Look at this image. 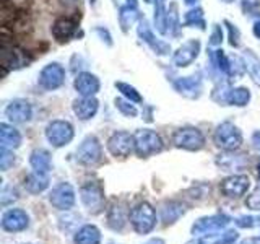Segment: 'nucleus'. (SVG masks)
<instances>
[{
    "label": "nucleus",
    "mask_w": 260,
    "mask_h": 244,
    "mask_svg": "<svg viewBox=\"0 0 260 244\" xmlns=\"http://www.w3.org/2000/svg\"><path fill=\"white\" fill-rule=\"evenodd\" d=\"M77 28H78V23L75 18L60 16V18H57L52 24V35L59 43H65V41H69L75 35Z\"/></svg>",
    "instance_id": "nucleus-16"
},
{
    "label": "nucleus",
    "mask_w": 260,
    "mask_h": 244,
    "mask_svg": "<svg viewBox=\"0 0 260 244\" xmlns=\"http://www.w3.org/2000/svg\"><path fill=\"white\" fill-rule=\"evenodd\" d=\"M108 150L112 157L127 158L135 150V137L128 132H116L108 140Z\"/></svg>",
    "instance_id": "nucleus-8"
},
{
    "label": "nucleus",
    "mask_w": 260,
    "mask_h": 244,
    "mask_svg": "<svg viewBox=\"0 0 260 244\" xmlns=\"http://www.w3.org/2000/svg\"><path fill=\"white\" fill-rule=\"evenodd\" d=\"M226 26H228V29H230V44L233 46V47H238L239 46V43H241V33H239V29L234 26V24H231L230 21H226Z\"/></svg>",
    "instance_id": "nucleus-37"
},
{
    "label": "nucleus",
    "mask_w": 260,
    "mask_h": 244,
    "mask_svg": "<svg viewBox=\"0 0 260 244\" xmlns=\"http://www.w3.org/2000/svg\"><path fill=\"white\" fill-rule=\"evenodd\" d=\"M258 179H260V163H258Z\"/></svg>",
    "instance_id": "nucleus-46"
},
{
    "label": "nucleus",
    "mask_w": 260,
    "mask_h": 244,
    "mask_svg": "<svg viewBox=\"0 0 260 244\" xmlns=\"http://www.w3.org/2000/svg\"><path fill=\"white\" fill-rule=\"evenodd\" d=\"M89 2H91V4H94V2H96V0H89Z\"/></svg>",
    "instance_id": "nucleus-48"
},
{
    "label": "nucleus",
    "mask_w": 260,
    "mask_h": 244,
    "mask_svg": "<svg viewBox=\"0 0 260 244\" xmlns=\"http://www.w3.org/2000/svg\"><path fill=\"white\" fill-rule=\"evenodd\" d=\"M5 116L8 117V120L15 122V124H23V122H28L31 119L32 108H31V104L24 100H13L7 106Z\"/></svg>",
    "instance_id": "nucleus-14"
},
{
    "label": "nucleus",
    "mask_w": 260,
    "mask_h": 244,
    "mask_svg": "<svg viewBox=\"0 0 260 244\" xmlns=\"http://www.w3.org/2000/svg\"><path fill=\"white\" fill-rule=\"evenodd\" d=\"M246 205L252 210H260V187L255 189L252 195H249V199L246 200Z\"/></svg>",
    "instance_id": "nucleus-38"
},
{
    "label": "nucleus",
    "mask_w": 260,
    "mask_h": 244,
    "mask_svg": "<svg viewBox=\"0 0 260 244\" xmlns=\"http://www.w3.org/2000/svg\"><path fill=\"white\" fill-rule=\"evenodd\" d=\"M116 88L127 98L128 101H132V103H142L140 93H138L134 86H130L128 83H124V81H116Z\"/></svg>",
    "instance_id": "nucleus-31"
},
{
    "label": "nucleus",
    "mask_w": 260,
    "mask_h": 244,
    "mask_svg": "<svg viewBox=\"0 0 260 244\" xmlns=\"http://www.w3.org/2000/svg\"><path fill=\"white\" fill-rule=\"evenodd\" d=\"M174 88H176V92H179L187 98H199L202 93V78L199 75L177 78L174 81Z\"/></svg>",
    "instance_id": "nucleus-19"
},
{
    "label": "nucleus",
    "mask_w": 260,
    "mask_h": 244,
    "mask_svg": "<svg viewBox=\"0 0 260 244\" xmlns=\"http://www.w3.org/2000/svg\"><path fill=\"white\" fill-rule=\"evenodd\" d=\"M29 163L36 173L47 174L49 169H51V155H49V151L41 150V148L35 150L29 157Z\"/></svg>",
    "instance_id": "nucleus-22"
},
{
    "label": "nucleus",
    "mask_w": 260,
    "mask_h": 244,
    "mask_svg": "<svg viewBox=\"0 0 260 244\" xmlns=\"http://www.w3.org/2000/svg\"><path fill=\"white\" fill-rule=\"evenodd\" d=\"M65 81V70L60 64H49L39 73V85L44 89H57Z\"/></svg>",
    "instance_id": "nucleus-9"
},
{
    "label": "nucleus",
    "mask_w": 260,
    "mask_h": 244,
    "mask_svg": "<svg viewBox=\"0 0 260 244\" xmlns=\"http://www.w3.org/2000/svg\"><path fill=\"white\" fill-rule=\"evenodd\" d=\"M0 142L5 148H18L21 143V135L15 127L8 124H0Z\"/></svg>",
    "instance_id": "nucleus-21"
},
{
    "label": "nucleus",
    "mask_w": 260,
    "mask_h": 244,
    "mask_svg": "<svg viewBox=\"0 0 260 244\" xmlns=\"http://www.w3.org/2000/svg\"><path fill=\"white\" fill-rule=\"evenodd\" d=\"M182 214H184V207L181 205V203L169 202V203H166L165 207H162V210H161V218H162V222L168 225V223H174L176 220L181 217Z\"/></svg>",
    "instance_id": "nucleus-28"
},
{
    "label": "nucleus",
    "mask_w": 260,
    "mask_h": 244,
    "mask_svg": "<svg viewBox=\"0 0 260 244\" xmlns=\"http://www.w3.org/2000/svg\"><path fill=\"white\" fill-rule=\"evenodd\" d=\"M73 86H75V89L81 96H94L100 92V80L93 73L81 72L80 75H77L75 81H73Z\"/></svg>",
    "instance_id": "nucleus-18"
},
{
    "label": "nucleus",
    "mask_w": 260,
    "mask_h": 244,
    "mask_svg": "<svg viewBox=\"0 0 260 244\" xmlns=\"http://www.w3.org/2000/svg\"><path fill=\"white\" fill-rule=\"evenodd\" d=\"M238 239V233L236 231H226L223 234H205L200 239L190 241L187 244H231Z\"/></svg>",
    "instance_id": "nucleus-23"
},
{
    "label": "nucleus",
    "mask_w": 260,
    "mask_h": 244,
    "mask_svg": "<svg viewBox=\"0 0 260 244\" xmlns=\"http://www.w3.org/2000/svg\"><path fill=\"white\" fill-rule=\"evenodd\" d=\"M46 137L49 143L55 148H60L72 142L73 138V127L67 120H52L46 127Z\"/></svg>",
    "instance_id": "nucleus-5"
},
{
    "label": "nucleus",
    "mask_w": 260,
    "mask_h": 244,
    "mask_svg": "<svg viewBox=\"0 0 260 244\" xmlns=\"http://www.w3.org/2000/svg\"><path fill=\"white\" fill-rule=\"evenodd\" d=\"M47 186H49L47 174H41V173H36V171L24 179V187H26V191L31 194L43 192L44 189H47Z\"/></svg>",
    "instance_id": "nucleus-25"
},
{
    "label": "nucleus",
    "mask_w": 260,
    "mask_h": 244,
    "mask_svg": "<svg viewBox=\"0 0 260 244\" xmlns=\"http://www.w3.org/2000/svg\"><path fill=\"white\" fill-rule=\"evenodd\" d=\"M109 226L112 230H122V226L125 223V218H124V214H122V208L119 207H112L109 210Z\"/></svg>",
    "instance_id": "nucleus-33"
},
{
    "label": "nucleus",
    "mask_w": 260,
    "mask_h": 244,
    "mask_svg": "<svg viewBox=\"0 0 260 244\" xmlns=\"http://www.w3.org/2000/svg\"><path fill=\"white\" fill-rule=\"evenodd\" d=\"M98 108H100V103H98L94 96H83L81 100H77L73 103V112H75L78 119L81 120L91 119L98 112Z\"/></svg>",
    "instance_id": "nucleus-20"
},
{
    "label": "nucleus",
    "mask_w": 260,
    "mask_h": 244,
    "mask_svg": "<svg viewBox=\"0 0 260 244\" xmlns=\"http://www.w3.org/2000/svg\"><path fill=\"white\" fill-rule=\"evenodd\" d=\"M101 158H103L101 143L93 135L86 137L77 148V161L80 163V165L91 166V165H96V163H100Z\"/></svg>",
    "instance_id": "nucleus-6"
},
{
    "label": "nucleus",
    "mask_w": 260,
    "mask_h": 244,
    "mask_svg": "<svg viewBox=\"0 0 260 244\" xmlns=\"http://www.w3.org/2000/svg\"><path fill=\"white\" fill-rule=\"evenodd\" d=\"M13 163H15V157H13V153L10 151V148H5V146H2V150H0V168H2L4 171H7L13 165Z\"/></svg>",
    "instance_id": "nucleus-36"
},
{
    "label": "nucleus",
    "mask_w": 260,
    "mask_h": 244,
    "mask_svg": "<svg viewBox=\"0 0 260 244\" xmlns=\"http://www.w3.org/2000/svg\"><path fill=\"white\" fill-rule=\"evenodd\" d=\"M101 233L96 226L86 225L75 234V244H100Z\"/></svg>",
    "instance_id": "nucleus-24"
},
{
    "label": "nucleus",
    "mask_w": 260,
    "mask_h": 244,
    "mask_svg": "<svg viewBox=\"0 0 260 244\" xmlns=\"http://www.w3.org/2000/svg\"><path fill=\"white\" fill-rule=\"evenodd\" d=\"M252 142H254V145L257 146V148H260V132H255L254 135H252Z\"/></svg>",
    "instance_id": "nucleus-42"
},
{
    "label": "nucleus",
    "mask_w": 260,
    "mask_h": 244,
    "mask_svg": "<svg viewBox=\"0 0 260 244\" xmlns=\"http://www.w3.org/2000/svg\"><path fill=\"white\" fill-rule=\"evenodd\" d=\"M51 203L59 210H69L75 205V191L69 182H60L55 186L49 195Z\"/></svg>",
    "instance_id": "nucleus-10"
},
{
    "label": "nucleus",
    "mask_w": 260,
    "mask_h": 244,
    "mask_svg": "<svg viewBox=\"0 0 260 244\" xmlns=\"http://www.w3.org/2000/svg\"><path fill=\"white\" fill-rule=\"evenodd\" d=\"M249 186H250L249 177L244 174H238L224 179L221 186H219V189H221V192L226 197H241V195L247 192Z\"/></svg>",
    "instance_id": "nucleus-13"
},
{
    "label": "nucleus",
    "mask_w": 260,
    "mask_h": 244,
    "mask_svg": "<svg viewBox=\"0 0 260 244\" xmlns=\"http://www.w3.org/2000/svg\"><path fill=\"white\" fill-rule=\"evenodd\" d=\"M213 138L219 148L228 150V151L239 148L242 143V135L239 132V129L234 124H231V122H223V124H219L215 130Z\"/></svg>",
    "instance_id": "nucleus-3"
},
{
    "label": "nucleus",
    "mask_w": 260,
    "mask_h": 244,
    "mask_svg": "<svg viewBox=\"0 0 260 244\" xmlns=\"http://www.w3.org/2000/svg\"><path fill=\"white\" fill-rule=\"evenodd\" d=\"M138 36H140L146 44H148L154 52H156L158 55H168L171 52V46L162 43V41L156 39L153 35V31L150 28V24L146 20H140V23H138Z\"/></svg>",
    "instance_id": "nucleus-15"
},
{
    "label": "nucleus",
    "mask_w": 260,
    "mask_h": 244,
    "mask_svg": "<svg viewBox=\"0 0 260 244\" xmlns=\"http://www.w3.org/2000/svg\"><path fill=\"white\" fill-rule=\"evenodd\" d=\"M28 215L26 211H23L20 208H12L8 210L2 218V228L5 231H21L28 226Z\"/></svg>",
    "instance_id": "nucleus-17"
},
{
    "label": "nucleus",
    "mask_w": 260,
    "mask_h": 244,
    "mask_svg": "<svg viewBox=\"0 0 260 244\" xmlns=\"http://www.w3.org/2000/svg\"><path fill=\"white\" fill-rule=\"evenodd\" d=\"M223 2H228V4H230V2H233V0H223Z\"/></svg>",
    "instance_id": "nucleus-47"
},
{
    "label": "nucleus",
    "mask_w": 260,
    "mask_h": 244,
    "mask_svg": "<svg viewBox=\"0 0 260 244\" xmlns=\"http://www.w3.org/2000/svg\"><path fill=\"white\" fill-rule=\"evenodd\" d=\"M231 220L226 215H213V217H207V218H200L197 223L192 226V233L199 234V236H205V234H213L216 231H221L223 228L228 226Z\"/></svg>",
    "instance_id": "nucleus-11"
},
{
    "label": "nucleus",
    "mask_w": 260,
    "mask_h": 244,
    "mask_svg": "<svg viewBox=\"0 0 260 244\" xmlns=\"http://www.w3.org/2000/svg\"><path fill=\"white\" fill-rule=\"evenodd\" d=\"M211 60H213V65L218 70L230 73V57H226L224 51H221V49L213 51L211 52Z\"/></svg>",
    "instance_id": "nucleus-32"
},
{
    "label": "nucleus",
    "mask_w": 260,
    "mask_h": 244,
    "mask_svg": "<svg viewBox=\"0 0 260 244\" xmlns=\"http://www.w3.org/2000/svg\"><path fill=\"white\" fill-rule=\"evenodd\" d=\"M244 60H246V69L249 72V75L255 81V85L260 86V59L252 51H246Z\"/></svg>",
    "instance_id": "nucleus-27"
},
{
    "label": "nucleus",
    "mask_w": 260,
    "mask_h": 244,
    "mask_svg": "<svg viewBox=\"0 0 260 244\" xmlns=\"http://www.w3.org/2000/svg\"><path fill=\"white\" fill-rule=\"evenodd\" d=\"M199 52H200V41L190 39V41H187V43H184L174 52L173 62L176 67H187V65H190L195 59H197Z\"/></svg>",
    "instance_id": "nucleus-12"
},
{
    "label": "nucleus",
    "mask_w": 260,
    "mask_h": 244,
    "mask_svg": "<svg viewBox=\"0 0 260 244\" xmlns=\"http://www.w3.org/2000/svg\"><path fill=\"white\" fill-rule=\"evenodd\" d=\"M184 2H185L187 5H193V4H197V0H184Z\"/></svg>",
    "instance_id": "nucleus-45"
},
{
    "label": "nucleus",
    "mask_w": 260,
    "mask_h": 244,
    "mask_svg": "<svg viewBox=\"0 0 260 244\" xmlns=\"http://www.w3.org/2000/svg\"><path fill=\"white\" fill-rule=\"evenodd\" d=\"M96 33L103 38V41H104V38H106V43L111 44V36H109V33H108V31L103 29V28H96Z\"/></svg>",
    "instance_id": "nucleus-41"
},
{
    "label": "nucleus",
    "mask_w": 260,
    "mask_h": 244,
    "mask_svg": "<svg viewBox=\"0 0 260 244\" xmlns=\"http://www.w3.org/2000/svg\"><path fill=\"white\" fill-rule=\"evenodd\" d=\"M250 100V92L244 86L231 88L230 95H228V104L233 106H246Z\"/></svg>",
    "instance_id": "nucleus-29"
},
{
    "label": "nucleus",
    "mask_w": 260,
    "mask_h": 244,
    "mask_svg": "<svg viewBox=\"0 0 260 244\" xmlns=\"http://www.w3.org/2000/svg\"><path fill=\"white\" fill-rule=\"evenodd\" d=\"M221 41H223V31L219 26H215L213 33H211V38H210V44L218 46V44H221Z\"/></svg>",
    "instance_id": "nucleus-40"
},
{
    "label": "nucleus",
    "mask_w": 260,
    "mask_h": 244,
    "mask_svg": "<svg viewBox=\"0 0 260 244\" xmlns=\"http://www.w3.org/2000/svg\"><path fill=\"white\" fill-rule=\"evenodd\" d=\"M254 35L260 39V21H255L254 24Z\"/></svg>",
    "instance_id": "nucleus-43"
},
{
    "label": "nucleus",
    "mask_w": 260,
    "mask_h": 244,
    "mask_svg": "<svg viewBox=\"0 0 260 244\" xmlns=\"http://www.w3.org/2000/svg\"><path fill=\"white\" fill-rule=\"evenodd\" d=\"M184 24L187 26H199L200 29H205V18H203L202 8H193V10L187 12L184 16Z\"/></svg>",
    "instance_id": "nucleus-30"
},
{
    "label": "nucleus",
    "mask_w": 260,
    "mask_h": 244,
    "mask_svg": "<svg viewBox=\"0 0 260 244\" xmlns=\"http://www.w3.org/2000/svg\"><path fill=\"white\" fill-rule=\"evenodd\" d=\"M138 18H140V13H138L137 7L125 5L119 10V23H120L122 31H128V28L132 26Z\"/></svg>",
    "instance_id": "nucleus-26"
},
{
    "label": "nucleus",
    "mask_w": 260,
    "mask_h": 244,
    "mask_svg": "<svg viewBox=\"0 0 260 244\" xmlns=\"http://www.w3.org/2000/svg\"><path fill=\"white\" fill-rule=\"evenodd\" d=\"M127 5H130V7H137V0H127Z\"/></svg>",
    "instance_id": "nucleus-44"
},
{
    "label": "nucleus",
    "mask_w": 260,
    "mask_h": 244,
    "mask_svg": "<svg viewBox=\"0 0 260 244\" xmlns=\"http://www.w3.org/2000/svg\"><path fill=\"white\" fill-rule=\"evenodd\" d=\"M246 70H247L246 69V60H242L241 57H238V55L230 57V75L241 77Z\"/></svg>",
    "instance_id": "nucleus-34"
},
{
    "label": "nucleus",
    "mask_w": 260,
    "mask_h": 244,
    "mask_svg": "<svg viewBox=\"0 0 260 244\" xmlns=\"http://www.w3.org/2000/svg\"><path fill=\"white\" fill-rule=\"evenodd\" d=\"M116 108L127 117H135L138 114V111L132 104V101H125V100H122V98H116Z\"/></svg>",
    "instance_id": "nucleus-35"
},
{
    "label": "nucleus",
    "mask_w": 260,
    "mask_h": 244,
    "mask_svg": "<svg viewBox=\"0 0 260 244\" xmlns=\"http://www.w3.org/2000/svg\"><path fill=\"white\" fill-rule=\"evenodd\" d=\"M173 143L177 146V148L197 151L205 145V137H203V134L199 129L184 127V129H179L173 135Z\"/></svg>",
    "instance_id": "nucleus-4"
},
{
    "label": "nucleus",
    "mask_w": 260,
    "mask_h": 244,
    "mask_svg": "<svg viewBox=\"0 0 260 244\" xmlns=\"http://www.w3.org/2000/svg\"><path fill=\"white\" fill-rule=\"evenodd\" d=\"M130 222H132L137 233L146 234L156 225V211L148 202H142L130 211Z\"/></svg>",
    "instance_id": "nucleus-2"
},
{
    "label": "nucleus",
    "mask_w": 260,
    "mask_h": 244,
    "mask_svg": "<svg viewBox=\"0 0 260 244\" xmlns=\"http://www.w3.org/2000/svg\"><path fill=\"white\" fill-rule=\"evenodd\" d=\"M81 195V202L85 203V207L89 211H101L103 210V203H104V191L103 186L96 181H89L86 184L81 186L80 189Z\"/></svg>",
    "instance_id": "nucleus-7"
},
{
    "label": "nucleus",
    "mask_w": 260,
    "mask_h": 244,
    "mask_svg": "<svg viewBox=\"0 0 260 244\" xmlns=\"http://www.w3.org/2000/svg\"><path fill=\"white\" fill-rule=\"evenodd\" d=\"M255 222H257V218H254V217H241L236 220V225L239 228H252L257 225Z\"/></svg>",
    "instance_id": "nucleus-39"
},
{
    "label": "nucleus",
    "mask_w": 260,
    "mask_h": 244,
    "mask_svg": "<svg viewBox=\"0 0 260 244\" xmlns=\"http://www.w3.org/2000/svg\"><path fill=\"white\" fill-rule=\"evenodd\" d=\"M135 153L140 158L151 157V155L162 150L161 137L150 129H140L135 132Z\"/></svg>",
    "instance_id": "nucleus-1"
}]
</instances>
